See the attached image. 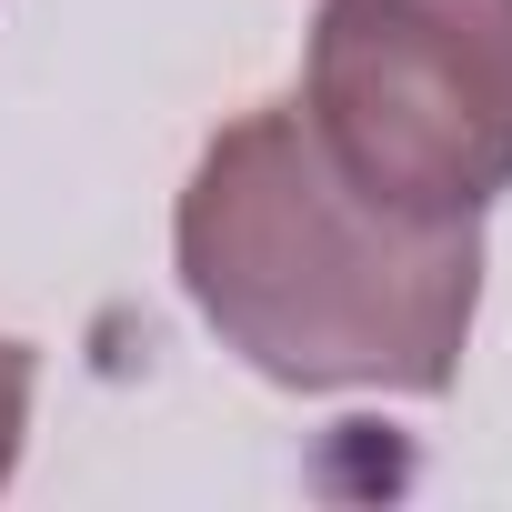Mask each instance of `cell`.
Segmentation results:
<instances>
[{
	"label": "cell",
	"mask_w": 512,
	"mask_h": 512,
	"mask_svg": "<svg viewBox=\"0 0 512 512\" xmlns=\"http://www.w3.org/2000/svg\"><path fill=\"white\" fill-rule=\"evenodd\" d=\"M302 121L372 201L482 221L512 191V0H322Z\"/></svg>",
	"instance_id": "cell-2"
},
{
	"label": "cell",
	"mask_w": 512,
	"mask_h": 512,
	"mask_svg": "<svg viewBox=\"0 0 512 512\" xmlns=\"http://www.w3.org/2000/svg\"><path fill=\"white\" fill-rule=\"evenodd\" d=\"M191 312L282 392H452L482 312V231L372 201L302 111H241L181 181Z\"/></svg>",
	"instance_id": "cell-1"
},
{
	"label": "cell",
	"mask_w": 512,
	"mask_h": 512,
	"mask_svg": "<svg viewBox=\"0 0 512 512\" xmlns=\"http://www.w3.org/2000/svg\"><path fill=\"white\" fill-rule=\"evenodd\" d=\"M21 432H31V342L0 332V482L21 462Z\"/></svg>",
	"instance_id": "cell-3"
}]
</instances>
